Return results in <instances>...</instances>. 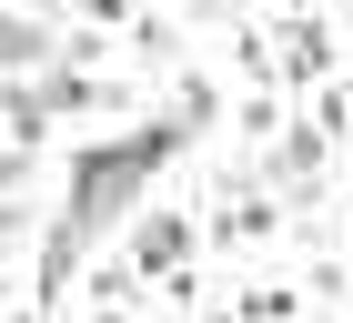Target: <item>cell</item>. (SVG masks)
Masks as SVG:
<instances>
[{
	"mask_svg": "<svg viewBox=\"0 0 353 323\" xmlns=\"http://www.w3.org/2000/svg\"><path fill=\"white\" fill-rule=\"evenodd\" d=\"M121 10H132V0H91V21H121Z\"/></svg>",
	"mask_w": 353,
	"mask_h": 323,
	"instance_id": "4",
	"label": "cell"
},
{
	"mask_svg": "<svg viewBox=\"0 0 353 323\" xmlns=\"http://www.w3.org/2000/svg\"><path fill=\"white\" fill-rule=\"evenodd\" d=\"M41 51H51L41 21H10V10H0V61H41Z\"/></svg>",
	"mask_w": 353,
	"mask_h": 323,
	"instance_id": "2",
	"label": "cell"
},
{
	"mask_svg": "<svg viewBox=\"0 0 353 323\" xmlns=\"http://www.w3.org/2000/svg\"><path fill=\"white\" fill-rule=\"evenodd\" d=\"M182 263H192V222H182V213H152V222L132 233V273L162 283V273H182Z\"/></svg>",
	"mask_w": 353,
	"mask_h": 323,
	"instance_id": "1",
	"label": "cell"
},
{
	"mask_svg": "<svg viewBox=\"0 0 353 323\" xmlns=\"http://www.w3.org/2000/svg\"><path fill=\"white\" fill-rule=\"evenodd\" d=\"M10 253H21V213L0 202V263H10Z\"/></svg>",
	"mask_w": 353,
	"mask_h": 323,
	"instance_id": "3",
	"label": "cell"
}]
</instances>
